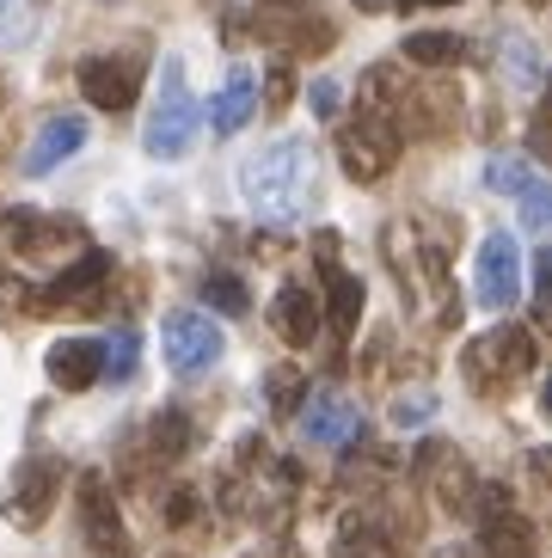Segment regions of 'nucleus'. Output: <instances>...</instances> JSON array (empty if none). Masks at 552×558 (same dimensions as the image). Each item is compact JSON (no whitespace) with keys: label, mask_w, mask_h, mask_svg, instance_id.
<instances>
[{"label":"nucleus","mask_w":552,"mask_h":558,"mask_svg":"<svg viewBox=\"0 0 552 558\" xmlns=\"http://www.w3.org/2000/svg\"><path fill=\"white\" fill-rule=\"evenodd\" d=\"M460 56H467V44L455 32H411L406 37V62H418V68H455Z\"/></svg>","instance_id":"23"},{"label":"nucleus","mask_w":552,"mask_h":558,"mask_svg":"<svg viewBox=\"0 0 552 558\" xmlns=\"http://www.w3.org/2000/svg\"><path fill=\"white\" fill-rule=\"evenodd\" d=\"M516 203H521V228H528V233L547 228V215H552V191H547V179H535Z\"/></svg>","instance_id":"31"},{"label":"nucleus","mask_w":552,"mask_h":558,"mask_svg":"<svg viewBox=\"0 0 552 558\" xmlns=\"http://www.w3.org/2000/svg\"><path fill=\"white\" fill-rule=\"evenodd\" d=\"M271 331L283 338L289 350H308L320 338V301L308 295V282H283L271 301Z\"/></svg>","instance_id":"18"},{"label":"nucleus","mask_w":552,"mask_h":558,"mask_svg":"<svg viewBox=\"0 0 552 558\" xmlns=\"http://www.w3.org/2000/svg\"><path fill=\"white\" fill-rule=\"evenodd\" d=\"M81 148H86V117H74V111L44 117V130H37L32 148H25V172H32V179H44V172H56L68 154H81Z\"/></svg>","instance_id":"17"},{"label":"nucleus","mask_w":552,"mask_h":558,"mask_svg":"<svg viewBox=\"0 0 552 558\" xmlns=\"http://www.w3.org/2000/svg\"><path fill=\"white\" fill-rule=\"evenodd\" d=\"M430 558H472L467 546H442V553H430Z\"/></svg>","instance_id":"37"},{"label":"nucleus","mask_w":552,"mask_h":558,"mask_svg":"<svg viewBox=\"0 0 552 558\" xmlns=\"http://www.w3.org/2000/svg\"><path fill=\"white\" fill-rule=\"evenodd\" d=\"M252 111H259V74H252V68H228V81H221V93H215V105H209L215 135L245 130V117Z\"/></svg>","instance_id":"20"},{"label":"nucleus","mask_w":552,"mask_h":558,"mask_svg":"<svg viewBox=\"0 0 552 558\" xmlns=\"http://www.w3.org/2000/svg\"><path fill=\"white\" fill-rule=\"evenodd\" d=\"M44 368L62 393H86V387H98V344L93 338H62V344L44 356Z\"/></svg>","instance_id":"19"},{"label":"nucleus","mask_w":552,"mask_h":558,"mask_svg":"<svg viewBox=\"0 0 552 558\" xmlns=\"http://www.w3.org/2000/svg\"><path fill=\"white\" fill-rule=\"evenodd\" d=\"M301 436H308L313 448H350L362 436L357 399H344L338 387H313V393L301 399Z\"/></svg>","instance_id":"13"},{"label":"nucleus","mask_w":552,"mask_h":558,"mask_svg":"<svg viewBox=\"0 0 552 558\" xmlns=\"http://www.w3.org/2000/svg\"><path fill=\"white\" fill-rule=\"evenodd\" d=\"M252 32H259L264 44H289L295 56H325L338 44L332 19H325L320 7H301V0H271V7H259V13H252Z\"/></svg>","instance_id":"8"},{"label":"nucleus","mask_w":552,"mask_h":558,"mask_svg":"<svg viewBox=\"0 0 552 558\" xmlns=\"http://www.w3.org/2000/svg\"><path fill=\"white\" fill-rule=\"evenodd\" d=\"M497 68H504V81L509 86H521V93H540V81H547V74H540V44L528 32H497Z\"/></svg>","instance_id":"21"},{"label":"nucleus","mask_w":552,"mask_h":558,"mask_svg":"<svg viewBox=\"0 0 552 558\" xmlns=\"http://www.w3.org/2000/svg\"><path fill=\"white\" fill-rule=\"evenodd\" d=\"M381 7H393V0H357V13H381Z\"/></svg>","instance_id":"38"},{"label":"nucleus","mask_w":552,"mask_h":558,"mask_svg":"<svg viewBox=\"0 0 552 558\" xmlns=\"http://www.w3.org/2000/svg\"><path fill=\"white\" fill-rule=\"evenodd\" d=\"M203 301H209L215 313H245L252 307V295H245V282L233 277V270H209V277H203Z\"/></svg>","instance_id":"28"},{"label":"nucleus","mask_w":552,"mask_h":558,"mask_svg":"<svg viewBox=\"0 0 552 558\" xmlns=\"http://www.w3.org/2000/svg\"><path fill=\"white\" fill-rule=\"evenodd\" d=\"M325 319H332V331H357V319H362V282L350 277V270H338V264L325 258Z\"/></svg>","instance_id":"22"},{"label":"nucleus","mask_w":552,"mask_h":558,"mask_svg":"<svg viewBox=\"0 0 552 558\" xmlns=\"http://www.w3.org/2000/svg\"><path fill=\"white\" fill-rule=\"evenodd\" d=\"M32 32H37L32 0H0V50H19V44H32Z\"/></svg>","instance_id":"29"},{"label":"nucleus","mask_w":552,"mask_h":558,"mask_svg":"<svg viewBox=\"0 0 552 558\" xmlns=\"http://www.w3.org/2000/svg\"><path fill=\"white\" fill-rule=\"evenodd\" d=\"M0 105H7V81H0Z\"/></svg>","instance_id":"39"},{"label":"nucleus","mask_w":552,"mask_h":558,"mask_svg":"<svg viewBox=\"0 0 552 558\" xmlns=\"http://www.w3.org/2000/svg\"><path fill=\"white\" fill-rule=\"evenodd\" d=\"M467 509L479 515V553H485V558H540L535 522H528V515L509 504V492H491V485H479Z\"/></svg>","instance_id":"6"},{"label":"nucleus","mask_w":552,"mask_h":558,"mask_svg":"<svg viewBox=\"0 0 552 558\" xmlns=\"http://www.w3.org/2000/svg\"><path fill=\"white\" fill-rule=\"evenodd\" d=\"M191 515H196V497H191V492H172V497H166V522H172V527H184Z\"/></svg>","instance_id":"34"},{"label":"nucleus","mask_w":552,"mask_h":558,"mask_svg":"<svg viewBox=\"0 0 552 558\" xmlns=\"http://www.w3.org/2000/svg\"><path fill=\"white\" fill-rule=\"evenodd\" d=\"M289 99H295V74H289V62H276L271 81H264V105H271V111H283Z\"/></svg>","instance_id":"32"},{"label":"nucleus","mask_w":552,"mask_h":558,"mask_svg":"<svg viewBox=\"0 0 552 558\" xmlns=\"http://www.w3.org/2000/svg\"><path fill=\"white\" fill-rule=\"evenodd\" d=\"M418 478L436 492V504L442 509H467L472 504V492H479V478H472V466H467V454L460 448H448V442H423V454H418Z\"/></svg>","instance_id":"15"},{"label":"nucleus","mask_w":552,"mask_h":558,"mask_svg":"<svg viewBox=\"0 0 552 558\" xmlns=\"http://www.w3.org/2000/svg\"><path fill=\"white\" fill-rule=\"evenodd\" d=\"M399 148H406V130L393 123V117L381 111H357V123H344L338 130V160L344 172L357 184H381L393 172V160H399Z\"/></svg>","instance_id":"5"},{"label":"nucleus","mask_w":552,"mask_h":558,"mask_svg":"<svg viewBox=\"0 0 552 558\" xmlns=\"http://www.w3.org/2000/svg\"><path fill=\"white\" fill-rule=\"evenodd\" d=\"M135 362H142V331L123 326L111 344H98V380L111 375L117 387H123V380H135Z\"/></svg>","instance_id":"24"},{"label":"nucleus","mask_w":552,"mask_h":558,"mask_svg":"<svg viewBox=\"0 0 552 558\" xmlns=\"http://www.w3.org/2000/svg\"><path fill=\"white\" fill-rule=\"evenodd\" d=\"M393 7H406L411 13V7H460V0H393Z\"/></svg>","instance_id":"36"},{"label":"nucleus","mask_w":552,"mask_h":558,"mask_svg":"<svg viewBox=\"0 0 552 558\" xmlns=\"http://www.w3.org/2000/svg\"><path fill=\"white\" fill-rule=\"evenodd\" d=\"M535 7H547V0H535Z\"/></svg>","instance_id":"40"},{"label":"nucleus","mask_w":552,"mask_h":558,"mask_svg":"<svg viewBox=\"0 0 552 558\" xmlns=\"http://www.w3.org/2000/svg\"><path fill=\"white\" fill-rule=\"evenodd\" d=\"M472 295H479V307H491V313H516V301H521V246H516L509 228H497V233L479 240Z\"/></svg>","instance_id":"7"},{"label":"nucleus","mask_w":552,"mask_h":558,"mask_svg":"<svg viewBox=\"0 0 552 558\" xmlns=\"http://www.w3.org/2000/svg\"><path fill=\"white\" fill-rule=\"evenodd\" d=\"M535 362H540V350H535L528 331H521V326H497V331H485V338H472V344H467L460 375H467L472 393L497 399V393H509L516 380L535 375Z\"/></svg>","instance_id":"3"},{"label":"nucleus","mask_w":552,"mask_h":558,"mask_svg":"<svg viewBox=\"0 0 552 558\" xmlns=\"http://www.w3.org/2000/svg\"><path fill=\"white\" fill-rule=\"evenodd\" d=\"M111 252H98V246H86L74 264H62V277L56 282H44V289H32V307L37 313H93L98 307V289L111 282Z\"/></svg>","instance_id":"9"},{"label":"nucleus","mask_w":552,"mask_h":558,"mask_svg":"<svg viewBox=\"0 0 552 558\" xmlns=\"http://www.w3.org/2000/svg\"><path fill=\"white\" fill-rule=\"evenodd\" d=\"M308 191H313V148L301 135H276L271 148L240 166V197L264 221H295Z\"/></svg>","instance_id":"1"},{"label":"nucleus","mask_w":552,"mask_h":558,"mask_svg":"<svg viewBox=\"0 0 552 558\" xmlns=\"http://www.w3.org/2000/svg\"><path fill=\"white\" fill-rule=\"evenodd\" d=\"M56 497H62V460L32 454V460H25V466L13 473V492H7V522L32 534V527L49 522Z\"/></svg>","instance_id":"11"},{"label":"nucleus","mask_w":552,"mask_h":558,"mask_svg":"<svg viewBox=\"0 0 552 558\" xmlns=\"http://www.w3.org/2000/svg\"><path fill=\"white\" fill-rule=\"evenodd\" d=\"M160 344L179 375H209L215 362L228 356V331L215 326L209 313H172L160 326Z\"/></svg>","instance_id":"10"},{"label":"nucleus","mask_w":552,"mask_h":558,"mask_svg":"<svg viewBox=\"0 0 552 558\" xmlns=\"http://www.w3.org/2000/svg\"><path fill=\"white\" fill-rule=\"evenodd\" d=\"M271 393H276V405L289 411V405H295V380H289V375H276V380H271Z\"/></svg>","instance_id":"35"},{"label":"nucleus","mask_w":552,"mask_h":558,"mask_svg":"<svg viewBox=\"0 0 552 558\" xmlns=\"http://www.w3.org/2000/svg\"><path fill=\"white\" fill-rule=\"evenodd\" d=\"M387 417H393V429H423L430 417H436V393H423V387L418 393H399Z\"/></svg>","instance_id":"30"},{"label":"nucleus","mask_w":552,"mask_h":558,"mask_svg":"<svg viewBox=\"0 0 552 558\" xmlns=\"http://www.w3.org/2000/svg\"><path fill=\"white\" fill-rule=\"evenodd\" d=\"M7 233H13V252L19 258H49V252L62 246H81V228L62 221V215H37V209H13L7 215Z\"/></svg>","instance_id":"16"},{"label":"nucleus","mask_w":552,"mask_h":558,"mask_svg":"<svg viewBox=\"0 0 552 558\" xmlns=\"http://www.w3.org/2000/svg\"><path fill=\"white\" fill-rule=\"evenodd\" d=\"M196 123H203V111H196L191 86H184V62L166 56L160 62V99H154V111H147L142 148L154 154V160H179V154H191Z\"/></svg>","instance_id":"4"},{"label":"nucleus","mask_w":552,"mask_h":558,"mask_svg":"<svg viewBox=\"0 0 552 558\" xmlns=\"http://www.w3.org/2000/svg\"><path fill=\"white\" fill-rule=\"evenodd\" d=\"M184 448H191V417H184L179 405H166L160 417H154V454H160V460H179Z\"/></svg>","instance_id":"27"},{"label":"nucleus","mask_w":552,"mask_h":558,"mask_svg":"<svg viewBox=\"0 0 552 558\" xmlns=\"http://www.w3.org/2000/svg\"><path fill=\"white\" fill-rule=\"evenodd\" d=\"M387 258H393V277L406 289V301H430L436 326H460V289L448 277V252L430 240V233L393 221L387 228Z\"/></svg>","instance_id":"2"},{"label":"nucleus","mask_w":552,"mask_h":558,"mask_svg":"<svg viewBox=\"0 0 552 558\" xmlns=\"http://www.w3.org/2000/svg\"><path fill=\"white\" fill-rule=\"evenodd\" d=\"M308 105H313V117H338V105H344L338 81H313L308 86Z\"/></svg>","instance_id":"33"},{"label":"nucleus","mask_w":552,"mask_h":558,"mask_svg":"<svg viewBox=\"0 0 552 558\" xmlns=\"http://www.w3.org/2000/svg\"><path fill=\"white\" fill-rule=\"evenodd\" d=\"M81 534H86V546H93V558H135V541H130V527H123V515H117V504H111L105 473H81Z\"/></svg>","instance_id":"12"},{"label":"nucleus","mask_w":552,"mask_h":558,"mask_svg":"<svg viewBox=\"0 0 552 558\" xmlns=\"http://www.w3.org/2000/svg\"><path fill=\"white\" fill-rule=\"evenodd\" d=\"M81 93H86L93 111H130L135 93H142V62H135V56H86Z\"/></svg>","instance_id":"14"},{"label":"nucleus","mask_w":552,"mask_h":558,"mask_svg":"<svg viewBox=\"0 0 552 558\" xmlns=\"http://www.w3.org/2000/svg\"><path fill=\"white\" fill-rule=\"evenodd\" d=\"M332 558H399V541H393L387 527H374L369 515H362V522L344 527V541H338V553H332Z\"/></svg>","instance_id":"25"},{"label":"nucleus","mask_w":552,"mask_h":558,"mask_svg":"<svg viewBox=\"0 0 552 558\" xmlns=\"http://www.w3.org/2000/svg\"><path fill=\"white\" fill-rule=\"evenodd\" d=\"M535 179L540 172L528 160H516V154H491L485 160V191H497V197H521Z\"/></svg>","instance_id":"26"}]
</instances>
